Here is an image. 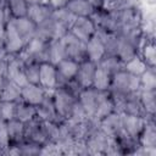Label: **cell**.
Returning a JSON list of instances; mask_svg holds the SVG:
<instances>
[{
  "instance_id": "484cf974",
  "label": "cell",
  "mask_w": 156,
  "mask_h": 156,
  "mask_svg": "<svg viewBox=\"0 0 156 156\" xmlns=\"http://www.w3.org/2000/svg\"><path fill=\"white\" fill-rule=\"evenodd\" d=\"M111 79H112V76L106 69L96 65L91 87L100 91H108L110 85H111Z\"/></svg>"
},
{
  "instance_id": "4dcf8cb0",
  "label": "cell",
  "mask_w": 156,
  "mask_h": 156,
  "mask_svg": "<svg viewBox=\"0 0 156 156\" xmlns=\"http://www.w3.org/2000/svg\"><path fill=\"white\" fill-rule=\"evenodd\" d=\"M111 112H115V105H113V100L110 95L108 91H105L102 98L100 99V102L96 107V111L94 113V119L100 121L101 118H104L105 116L110 115Z\"/></svg>"
},
{
  "instance_id": "e0dca14e",
  "label": "cell",
  "mask_w": 156,
  "mask_h": 156,
  "mask_svg": "<svg viewBox=\"0 0 156 156\" xmlns=\"http://www.w3.org/2000/svg\"><path fill=\"white\" fill-rule=\"evenodd\" d=\"M122 115V128H123V133H126L128 136L138 140L146 118L144 117H139V116H133V115H126V113H121Z\"/></svg>"
},
{
  "instance_id": "836d02e7",
  "label": "cell",
  "mask_w": 156,
  "mask_h": 156,
  "mask_svg": "<svg viewBox=\"0 0 156 156\" xmlns=\"http://www.w3.org/2000/svg\"><path fill=\"white\" fill-rule=\"evenodd\" d=\"M149 68V66L146 65V62L141 58V56L138 54L136 56H134L133 58H130L129 61L124 62L123 69L127 71L130 74H134L136 77H140L146 69Z\"/></svg>"
},
{
  "instance_id": "603a6c76",
  "label": "cell",
  "mask_w": 156,
  "mask_h": 156,
  "mask_svg": "<svg viewBox=\"0 0 156 156\" xmlns=\"http://www.w3.org/2000/svg\"><path fill=\"white\" fill-rule=\"evenodd\" d=\"M11 22L15 26V28L17 29V32L20 33V35L22 37V39L26 41V44L32 38H34L37 24L33 21H30L27 16L20 17V18H11Z\"/></svg>"
},
{
  "instance_id": "ab89813d",
  "label": "cell",
  "mask_w": 156,
  "mask_h": 156,
  "mask_svg": "<svg viewBox=\"0 0 156 156\" xmlns=\"http://www.w3.org/2000/svg\"><path fill=\"white\" fill-rule=\"evenodd\" d=\"M16 102L15 101H4V100H0V119L1 121L7 122V121L15 118Z\"/></svg>"
},
{
  "instance_id": "8d00e7d4",
  "label": "cell",
  "mask_w": 156,
  "mask_h": 156,
  "mask_svg": "<svg viewBox=\"0 0 156 156\" xmlns=\"http://www.w3.org/2000/svg\"><path fill=\"white\" fill-rule=\"evenodd\" d=\"M52 17H54L58 23H61L63 27H66L68 30H69L72 23L74 22V20L77 18V17H76L73 13H71L66 7H61V9L54 10Z\"/></svg>"
},
{
  "instance_id": "ba28073f",
  "label": "cell",
  "mask_w": 156,
  "mask_h": 156,
  "mask_svg": "<svg viewBox=\"0 0 156 156\" xmlns=\"http://www.w3.org/2000/svg\"><path fill=\"white\" fill-rule=\"evenodd\" d=\"M61 39L63 41L66 58H72V60H74L77 62H82V61L87 60V56H85V43H83L78 38H76L69 32L67 34H65Z\"/></svg>"
},
{
  "instance_id": "60d3db41",
  "label": "cell",
  "mask_w": 156,
  "mask_h": 156,
  "mask_svg": "<svg viewBox=\"0 0 156 156\" xmlns=\"http://www.w3.org/2000/svg\"><path fill=\"white\" fill-rule=\"evenodd\" d=\"M10 20H11V16H10L9 10H7L6 2H5V0H0V35L4 37L6 23Z\"/></svg>"
},
{
  "instance_id": "74e56055",
  "label": "cell",
  "mask_w": 156,
  "mask_h": 156,
  "mask_svg": "<svg viewBox=\"0 0 156 156\" xmlns=\"http://www.w3.org/2000/svg\"><path fill=\"white\" fill-rule=\"evenodd\" d=\"M39 68L40 63L38 62H23V71L28 83H39Z\"/></svg>"
},
{
  "instance_id": "9c48e42d",
  "label": "cell",
  "mask_w": 156,
  "mask_h": 156,
  "mask_svg": "<svg viewBox=\"0 0 156 156\" xmlns=\"http://www.w3.org/2000/svg\"><path fill=\"white\" fill-rule=\"evenodd\" d=\"M24 140L35 143L38 145H44L48 143V135L45 132L44 121L38 117L24 123Z\"/></svg>"
},
{
  "instance_id": "2e32d148",
  "label": "cell",
  "mask_w": 156,
  "mask_h": 156,
  "mask_svg": "<svg viewBox=\"0 0 156 156\" xmlns=\"http://www.w3.org/2000/svg\"><path fill=\"white\" fill-rule=\"evenodd\" d=\"M46 94L48 91L41 85L34 83H27L21 88V100L35 107L43 102Z\"/></svg>"
},
{
  "instance_id": "4fadbf2b",
  "label": "cell",
  "mask_w": 156,
  "mask_h": 156,
  "mask_svg": "<svg viewBox=\"0 0 156 156\" xmlns=\"http://www.w3.org/2000/svg\"><path fill=\"white\" fill-rule=\"evenodd\" d=\"M79 62L72 58H63L56 65L57 71V87H62L66 83L76 78Z\"/></svg>"
},
{
  "instance_id": "cb8c5ba5",
  "label": "cell",
  "mask_w": 156,
  "mask_h": 156,
  "mask_svg": "<svg viewBox=\"0 0 156 156\" xmlns=\"http://www.w3.org/2000/svg\"><path fill=\"white\" fill-rule=\"evenodd\" d=\"M66 9L76 17H91L96 10L88 0H69Z\"/></svg>"
},
{
  "instance_id": "8fae6325",
  "label": "cell",
  "mask_w": 156,
  "mask_h": 156,
  "mask_svg": "<svg viewBox=\"0 0 156 156\" xmlns=\"http://www.w3.org/2000/svg\"><path fill=\"white\" fill-rule=\"evenodd\" d=\"M95 30L96 26L91 17H77L68 32L83 43H87L95 34Z\"/></svg>"
},
{
  "instance_id": "d6986e66",
  "label": "cell",
  "mask_w": 156,
  "mask_h": 156,
  "mask_svg": "<svg viewBox=\"0 0 156 156\" xmlns=\"http://www.w3.org/2000/svg\"><path fill=\"white\" fill-rule=\"evenodd\" d=\"M95 69H96V63H94L89 60H84V61L79 62L78 71H77L74 80L83 89L84 88H90L91 84H93V78H94Z\"/></svg>"
},
{
  "instance_id": "f1b7e54d",
  "label": "cell",
  "mask_w": 156,
  "mask_h": 156,
  "mask_svg": "<svg viewBox=\"0 0 156 156\" xmlns=\"http://www.w3.org/2000/svg\"><path fill=\"white\" fill-rule=\"evenodd\" d=\"M139 55L149 67H156V45L155 40L144 39L139 50Z\"/></svg>"
},
{
  "instance_id": "5bb4252c",
  "label": "cell",
  "mask_w": 156,
  "mask_h": 156,
  "mask_svg": "<svg viewBox=\"0 0 156 156\" xmlns=\"http://www.w3.org/2000/svg\"><path fill=\"white\" fill-rule=\"evenodd\" d=\"M99 126L110 139H113L123 133L122 115L118 112H111L99 121Z\"/></svg>"
},
{
  "instance_id": "7bdbcfd3",
  "label": "cell",
  "mask_w": 156,
  "mask_h": 156,
  "mask_svg": "<svg viewBox=\"0 0 156 156\" xmlns=\"http://www.w3.org/2000/svg\"><path fill=\"white\" fill-rule=\"evenodd\" d=\"M68 1L69 0H44V2H46L54 10H57V9H61V7H66Z\"/></svg>"
},
{
  "instance_id": "f35d334b",
  "label": "cell",
  "mask_w": 156,
  "mask_h": 156,
  "mask_svg": "<svg viewBox=\"0 0 156 156\" xmlns=\"http://www.w3.org/2000/svg\"><path fill=\"white\" fill-rule=\"evenodd\" d=\"M16 145L20 149L21 156H39L41 146H43V145H38L35 143L27 141V140H23V141L16 144Z\"/></svg>"
},
{
  "instance_id": "d6a6232c",
  "label": "cell",
  "mask_w": 156,
  "mask_h": 156,
  "mask_svg": "<svg viewBox=\"0 0 156 156\" xmlns=\"http://www.w3.org/2000/svg\"><path fill=\"white\" fill-rule=\"evenodd\" d=\"M96 65L102 67L104 69H106L111 76L122 71L123 66H124V63L119 60V57L117 55H105Z\"/></svg>"
},
{
  "instance_id": "7c38bea8",
  "label": "cell",
  "mask_w": 156,
  "mask_h": 156,
  "mask_svg": "<svg viewBox=\"0 0 156 156\" xmlns=\"http://www.w3.org/2000/svg\"><path fill=\"white\" fill-rule=\"evenodd\" d=\"M52 91H48V94L45 95L43 102L37 106V117L40 118L41 121L45 122H52V123H62L65 119H62L54 105V100H52Z\"/></svg>"
},
{
  "instance_id": "52a82bcc",
  "label": "cell",
  "mask_w": 156,
  "mask_h": 156,
  "mask_svg": "<svg viewBox=\"0 0 156 156\" xmlns=\"http://www.w3.org/2000/svg\"><path fill=\"white\" fill-rule=\"evenodd\" d=\"M6 79L16 83L21 88L28 83V80L24 76V71H23V61L18 54H15V55L7 54Z\"/></svg>"
},
{
  "instance_id": "44dd1931",
  "label": "cell",
  "mask_w": 156,
  "mask_h": 156,
  "mask_svg": "<svg viewBox=\"0 0 156 156\" xmlns=\"http://www.w3.org/2000/svg\"><path fill=\"white\" fill-rule=\"evenodd\" d=\"M85 56L87 60L98 63L105 56V49L101 38L98 34H94L87 43H85Z\"/></svg>"
},
{
  "instance_id": "d4e9b609",
  "label": "cell",
  "mask_w": 156,
  "mask_h": 156,
  "mask_svg": "<svg viewBox=\"0 0 156 156\" xmlns=\"http://www.w3.org/2000/svg\"><path fill=\"white\" fill-rule=\"evenodd\" d=\"M139 99L146 112L147 117H154L156 115V90H139Z\"/></svg>"
},
{
  "instance_id": "ee69618b",
  "label": "cell",
  "mask_w": 156,
  "mask_h": 156,
  "mask_svg": "<svg viewBox=\"0 0 156 156\" xmlns=\"http://www.w3.org/2000/svg\"><path fill=\"white\" fill-rule=\"evenodd\" d=\"M95 9H102L104 6V0H88Z\"/></svg>"
},
{
  "instance_id": "1f68e13d",
  "label": "cell",
  "mask_w": 156,
  "mask_h": 156,
  "mask_svg": "<svg viewBox=\"0 0 156 156\" xmlns=\"http://www.w3.org/2000/svg\"><path fill=\"white\" fill-rule=\"evenodd\" d=\"M1 100L15 101V102L21 100V87L13 82L6 79L1 84Z\"/></svg>"
},
{
  "instance_id": "7a4b0ae2",
  "label": "cell",
  "mask_w": 156,
  "mask_h": 156,
  "mask_svg": "<svg viewBox=\"0 0 156 156\" xmlns=\"http://www.w3.org/2000/svg\"><path fill=\"white\" fill-rule=\"evenodd\" d=\"M111 139L100 128L99 122H96L84 138V144L88 149L89 155H107Z\"/></svg>"
},
{
  "instance_id": "30bf717a",
  "label": "cell",
  "mask_w": 156,
  "mask_h": 156,
  "mask_svg": "<svg viewBox=\"0 0 156 156\" xmlns=\"http://www.w3.org/2000/svg\"><path fill=\"white\" fill-rule=\"evenodd\" d=\"M105 91H100L96 90L95 88L90 87V88H84L80 90V93L78 94V102L80 104V106L84 108V111L87 112V115L91 118H94V113L96 111V107L100 102V99L102 98Z\"/></svg>"
},
{
  "instance_id": "277c9868",
  "label": "cell",
  "mask_w": 156,
  "mask_h": 156,
  "mask_svg": "<svg viewBox=\"0 0 156 156\" xmlns=\"http://www.w3.org/2000/svg\"><path fill=\"white\" fill-rule=\"evenodd\" d=\"M48 50L49 43L38 38H32L24 49L18 54L23 62H48Z\"/></svg>"
},
{
  "instance_id": "f546056e",
  "label": "cell",
  "mask_w": 156,
  "mask_h": 156,
  "mask_svg": "<svg viewBox=\"0 0 156 156\" xmlns=\"http://www.w3.org/2000/svg\"><path fill=\"white\" fill-rule=\"evenodd\" d=\"M37 117V107L33 105H29L24 102L23 100H18L16 102V111H15V118L26 123L30 119Z\"/></svg>"
},
{
  "instance_id": "d590c367",
  "label": "cell",
  "mask_w": 156,
  "mask_h": 156,
  "mask_svg": "<svg viewBox=\"0 0 156 156\" xmlns=\"http://www.w3.org/2000/svg\"><path fill=\"white\" fill-rule=\"evenodd\" d=\"M139 78L140 89L156 90V67H149Z\"/></svg>"
},
{
  "instance_id": "ac0fdd59",
  "label": "cell",
  "mask_w": 156,
  "mask_h": 156,
  "mask_svg": "<svg viewBox=\"0 0 156 156\" xmlns=\"http://www.w3.org/2000/svg\"><path fill=\"white\" fill-rule=\"evenodd\" d=\"M54 9H51L46 2H37V4H29L27 10V17L33 21L37 26L45 22L52 16Z\"/></svg>"
},
{
  "instance_id": "83f0119b",
  "label": "cell",
  "mask_w": 156,
  "mask_h": 156,
  "mask_svg": "<svg viewBox=\"0 0 156 156\" xmlns=\"http://www.w3.org/2000/svg\"><path fill=\"white\" fill-rule=\"evenodd\" d=\"M63 58H66V54H65V46H63L62 39H55L49 41L48 62L56 66Z\"/></svg>"
},
{
  "instance_id": "bcb514c9",
  "label": "cell",
  "mask_w": 156,
  "mask_h": 156,
  "mask_svg": "<svg viewBox=\"0 0 156 156\" xmlns=\"http://www.w3.org/2000/svg\"><path fill=\"white\" fill-rule=\"evenodd\" d=\"M27 2H28V5L29 4H37V2H41V1H44V0H26Z\"/></svg>"
},
{
  "instance_id": "b9f144b4",
  "label": "cell",
  "mask_w": 156,
  "mask_h": 156,
  "mask_svg": "<svg viewBox=\"0 0 156 156\" xmlns=\"http://www.w3.org/2000/svg\"><path fill=\"white\" fill-rule=\"evenodd\" d=\"M9 145H10V138H9L6 122L0 119V149H1V155L4 154V150Z\"/></svg>"
},
{
  "instance_id": "c3c4849f",
  "label": "cell",
  "mask_w": 156,
  "mask_h": 156,
  "mask_svg": "<svg viewBox=\"0 0 156 156\" xmlns=\"http://www.w3.org/2000/svg\"><path fill=\"white\" fill-rule=\"evenodd\" d=\"M0 155H1V149H0Z\"/></svg>"
},
{
  "instance_id": "9a60e30c",
  "label": "cell",
  "mask_w": 156,
  "mask_h": 156,
  "mask_svg": "<svg viewBox=\"0 0 156 156\" xmlns=\"http://www.w3.org/2000/svg\"><path fill=\"white\" fill-rule=\"evenodd\" d=\"M38 84L41 85L46 91H52L57 88V71L55 65L50 62L40 63Z\"/></svg>"
},
{
  "instance_id": "6da1fadb",
  "label": "cell",
  "mask_w": 156,
  "mask_h": 156,
  "mask_svg": "<svg viewBox=\"0 0 156 156\" xmlns=\"http://www.w3.org/2000/svg\"><path fill=\"white\" fill-rule=\"evenodd\" d=\"M140 90V78L122 69L112 76L108 93L113 96L126 98L129 94Z\"/></svg>"
},
{
  "instance_id": "7402d4cb",
  "label": "cell",
  "mask_w": 156,
  "mask_h": 156,
  "mask_svg": "<svg viewBox=\"0 0 156 156\" xmlns=\"http://www.w3.org/2000/svg\"><path fill=\"white\" fill-rule=\"evenodd\" d=\"M138 143L141 146L156 147V122L155 118H146L144 128L138 138Z\"/></svg>"
},
{
  "instance_id": "5b68a950",
  "label": "cell",
  "mask_w": 156,
  "mask_h": 156,
  "mask_svg": "<svg viewBox=\"0 0 156 156\" xmlns=\"http://www.w3.org/2000/svg\"><path fill=\"white\" fill-rule=\"evenodd\" d=\"M68 33V29L58 23L52 16L45 22L40 23L35 28V38L41 39L44 41H51L55 39H61L65 34Z\"/></svg>"
},
{
  "instance_id": "3957f363",
  "label": "cell",
  "mask_w": 156,
  "mask_h": 156,
  "mask_svg": "<svg viewBox=\"0 0 156 156\" xmlns=\"http://www.w3.org/2000/svg\"><path fill=\"white\" fill-rule=\"evenodd\" d=\"M52 100L58 116L62 119H68L72 115L73 107L77 104V95L68 90L66 87H57L52 90Z\"/></svg>"
},
{
  "instance_id": "4316f807",
  "label": "cell",
  "mask_w": 156,
  "mask_h": 156,
  "mask_svg": "<svg viewBox=\"0 0 156 156\" xmlns=\"http://www.w3.org/2000/svg\"><path fill=\"white\" fill-rule=\"evenodd\" d=\"M9 138H10V145L11 144H18L24 140V123L12 118L6 122Z\"/></svg>"
},
{
  "instance_id": "7dc6e473",
  "label": "cell",
  "mask_w": 156,
  "mask_h": 156,
  "mask_svg": "<svg viewBox=\"0 0 156 156\" xmlns=\"http://www.w3.org/2000/svg\"><path fill=\"white\" fill-rule=\"evenodd\" d=\"M0 100H1V85H0Z\"/></svg>"
},
{
  "instance_id": "ffe728a7",
  "label": "cell",
  "mask_w": 156,
  "mask_h": 156,
  "mask_svg": "<svg viewBox=\"0 0 156 156\" xmlns=\"http://www.w3.org/2000/svg\"><path fill=\"white\" fill-rule=\"evenodd\" d=\"M122 113L139 116V117H144V118H150V117L146 116V112H145V110H144V107L141 105V101L139 99V91L129 94V95H127L124 98L123 107H122Z\"/></svg>"
},
{
  "instance_id": "e575fe53",
  "label": "cell",
  "mask_w": 156,
  "mask_h": 156,
  "mask_svg": "<svg viewBox=\"0 0 156 156\" xmlns=\"http://www.w3.org/2000/svg\"><path fill=\"white\" fill-rule=\"evenodd\" d=\"M11 18H20L27 16L28 2L26 0H5Z\"/></svg>"
},
{
  "instance_id": "f6af8a7d",
  "label": "cell",
  "mask_w": 156,
  "mask_h": 156,
  "mask_svg": "<svg viewBox=\"0 0 156 156\" xmlns=\"http://www.w3.org/2000/svg\"><path fill=\"white\" fill-rule=\"evenodd\" d=\"M4 50H5V49H4V37L0 35V52L4 51Z\"/></svg>"
},
{
  "instance_id": "8992f818",
  "label": "cell",
  "mask_w": 156,
  "mask_h": 156,
  "mask_svg": "<svg viewBox=\"0 0 156 156\" xmlns=\"http://www.w3.org/2000/svg\"><path fill=\"white\" fill-rule=\"evenodd\" d=\"M26 41L22 39V37L20 35V33L17 32V29L15 28V26L12 24L11 20L6 23L5 27V33H4V49L9 55H15V54H20L24 46H26Z\"/></svg>"
}]
</instances>
